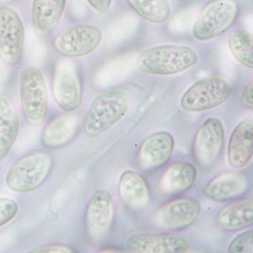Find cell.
<instances>
[{"instance_id":"1","label":"cell","mask_w":253,"mask_h":253,"mask_svg":"<svg viewBox=\"0 0 253 253\" xmlns=\"http://www.w3.org/2000/svg\"><path fill=\"white\" fill-rule=\"evenodd\" d=\"M131 97L125 89L105 90L90 104L83 118L86 135L97 136L124 118L129 108Z\"/></svg>"},{"instance_id":"2","label":"cell","mask_w":253,"mask_h":253,"mask_svg":"<svg viewBox=\"0 0 253 253\" xmlns=\"http://www.w3.org/2000/svg\"><path fill=\"white\" fill-rule=\"evenodd\" d=\"M197 62L198 55L192 48L165 44L144 49L137 57L136 66L145 73L170 76L190 69Z\"/></svg>"},{"instance_id":"3","label":"cell","mask_w":253,"mask_h":253,"mask_svg":"<svg viewBox=\"0 0 253 253\" xmlns=\"http://www.w3.org/2000/svg\"><path fill=\"white\" fill-rule=\"evenodd\" d=\"M53 166L51 155L39 151L18 159L11 167L5 183L11 190L18 193L32 192L47 179Z\"/></svg>"},{"instance_id":"4","label":"cell","mask_w":253,"mask_h":253,"mask_svg":"<svg viewBox=\"0 0 253 253\" xmlns=\"http://www.w3.org/2000/svg\"><path fill=\"white\" fill-rule=\"evenodd\" d=\"M20 98L22 112L28 124H42L48 108L47 89L42 71L28 66L20 77Z\"/></svg>"},{"instance_id":"5","label":"cell","mask_w":253,"mask_h":253,"mask_svg":"<svg viewBox=\"0 0 253 253\" xmlns=\"http://www.w3.org/2000/svg\"><path fill=\"white\" fill-rule=\"evenodd\" d=\"M238 13L235 0H214L202 9L192 28V35L201 42L220 36L233 26Z\"/></svg>"},{"instance_id":"6","label":"cell","mask_w":253,"mask_h":253,"mask_svg":"<svg viewBox=\"0 0 253 253\" xmlns=\"http://www.w3.org/2000/svg\"><path fill=\"white\" fill-rule=\"evenodd\" d=\"M233 88L230 83L219 76L202 79L192 84L181 98V107L187 112H202L224 104Z\"/></svg>"},{"instance_id":"7","label":"cell","mask_w":253,"mask_h":253,"mask_svg":"<svg viewBox=\"0 0 253 253\" xmlns=\"http://www.w3.org/2000/svg\"><path fill=\"white\" fill-rule=\"evenodd\" d=\"M224 126L218 119H208L201 126L193 141L195 161L204 169L214 167L221 156L224 145Z\"/></svg>"},{"instance_id":"8","label":"cell","mask_w":253,"mask_h":253,"mask_svg":"<svg viewBox=\"0 0 253 253\" xmlns=\"http://www.w3.org/2000/svg\"><path fill=\"white\" fill-rule=\"evenodd\" d=\"M102 38L101 30L95 25H76L59 34L54 47L58 53L66 57L87 56L98 47Z\"/></svg>"},{"instance_id":"9","label":"cell","mask_w":253,"mask_h":253,"mask_svg":"<svg viewBox=\"0 0 253 253\" xmlns=\"http://www.w3.org/2000/svg\"><path fill=\"white\" fill-rule=\"evenodd\" d=\"M23 22L16 11L0 7V56L8 64L19 61L25 45Z\"/></svg>"},{"instance_id":"10","label":"cell","mask_w":253,"mask_h":253,"mask_svg":"<svg viewBox=\"0 0 253 253\" xmlns=\"http://www.w3.org/2000/svg\"><path fill=\"white\" fill-rule=\"evenodd\" d=\"M201 213L199 202L191 198L170 201L154 216L155 226L167 230H180L192 225Z\"/></svg>"},{"instance_id":"11","label":"cell","mask_w":253,"mask_h":253,"mask_svg":"<svg viewBox=\"0 0 253 253\" xmlns=\"http://www.w3.org/2000/svg\"><path fill=\"white\" fill-rule=\"evenodd\" d=\"M53 93L58 105L66 112H73L82 104L80 81L73 65L66 60L60 62L56 67Z\"/></svg>"},{"instance_id":"12","label":"cell","mask_w":253,"mask_h":253,"mask_svg":"<svg viewBox=\"0 0 253 253\" xmlns=\"http://www.w3.org/2000/svg\"><path fill=\"white\" fill-rule=\"evenodd\" d=\"M114 199L108 191L98 189L87 203L86 228L91 238L100 240L110 230L114 217Z\"/></svg>"},{"instance_id":"13","label":"cell","mask_w":253,"mask_h":253,"mask_svg":"<svg viewBox=\"0 0 253 253\" xmlns=\"http://www.w3.org/2000/svg\"><path fill=\"white\" fill-rule=\"evenodd\" d=\"M174 145V138L168 131L151 134L140 146L138 155L140 166L146 170L160 169L170 159Z\"/></svg>"},{"instance_id":"14","label":"cell","mask_w":253,"mask_h":253,"mask_svg":"<svg viewBox=\"0 0 253 253\" xmlns=\"http://www.w3.org/2000/svg\"><path fill=\"white\" fill-rule=\"evenodd\" d=\"M126 247L136 253H179L189 249V243L177 234H141L129 237Z\"/></svg>"},{"instance_id":"15","label":"cell","mask_w":253,"mask_h":253,"mask_svg":"<svg viewBox=\"0 0 253 253\" xmlns=\"http://www.w3.org/2000/svg\"><path fill=\"white\" fill-rule=\"evenodd\" d=\"M253 155V121L249 117L242 120L230 135L227 158L230 166L241 169L248 165Z\"/></svg>"},{"instance_id":"16","label":"cell","mask_w":253,"mask_h":253,"mask_svg":"<svg viewBox=\"0 0 253 253\" xmlns=\"http://www.w3.org/2000/svg\"><path fill=\"white\" fill-rule=\"evenodd\" d=\"M250 189V180L240 172H227L215 176L205 187V194L212 200L227 202L244 196Z\"/></svg>"},{"instance_id":"17","label":"cell","mask_w":253,"mask_h":253,"mask_svg":"<svg viewBox=\"0 0 253 253\" xmlns=\"http://www.w3.org/2000/svg\"><path fill=\"white\" fill-rule=\"evenodd\" d=\"M197 169L187 161H179L167 168L160 179L159 189L165 196L184 193L194 184Z\"/></svg>"},{"instance_id":"18","label":"cell","mask_w":253,"mask_h":253,"mask_svg":"<svg viewBox=\"0 0 253 253\" xmlns=\"http://www.w3.org/2000/svg\"><path fill=\"white\" fill-rule=\"evenodd\" d=\"M19 120L13 100L6 94L0 96V161L13 147L19 133Z\"/></svg>"},{"instance_id":"19","label":"cell","mask_w":253,"mask_h":253,"mask_svg":"<svg viewBox=\"0 0 253 253\" xmlns=\"http://www.w3.org/2000/svg\"><path fill=\"white\" fill-rule=\"evenodd\" d=\"M217 224L227 232L239 231L253 224V199L235 201L220 209L217 216Z\"/></svg>"},{"instance_id":"20","label":"cell","mask_w":253,"mask_h":253,"mask_svg":"<svg viewBox=\"0 0 253 253\" xmlns=\"http://www.w3.org/2000/svg\"><path fill=\"white\" fill-rule=\"evenodd\" d=\"M66 0H34L32 22L37 32L46 36L54 31L60 22Z\"/></svg>"},{"instance_id":"21","label":"cell","mask_w":253,"mask_h":253,"mask_svg":"<svg viewBox=\"0 0 253 253\" xmlns=\"http://www.w3.org/2000/svg\"><path fill=\"white\" fill-rule=\"evenodd\" d=\"M79 127V119L73 114L58 116L50 120L43 131L42 144L46 148H62L74 138Z\"/></svg>"},{"instance_id":"22","label":"cell","mask_w":253,"mask_h":253,"mask_svg":"<svg viewBox=\"0 0 253 253\" xmlns=\"http://www.w3.org/2000/svg\"><path fill=\"white\" fill-rule=\"evenodd\" d=\"M119 193L127 206L141 209L149 200V189L145 179L134 171L123 173L119 181Z\"/></svg>"},{"instance_id":"23","label":"cell","mask_w":253,"mask_h":253,"mask_svg":"<svg viewBox=\"0 0 253 253\" xmlns=\"http://www.w3.org/2000/svg\"><path fill=\"white\" fill-rule=\"evenodd\" d=\"M134 11L151 23L167 22L171 15L169 0H127Z\"/></svg>"},{"instance_id":"24","label":"cell","mask_w":253,"mask_h":253,"mask_svg":"<svg viewBox=\"0 0 253 253\" xmlns=\"http://www.w3.org/2000/svg\"><path fill=\"white\" fill-rule=\"evenodd\" d=\"M228 46L232 54L246 67H253V35L245 31L233 32L228 38Z\"/></svg>"},{"instance_id":"25","label":"cell","mask_w":253,"mask_h":253,"mask_svg":"<svg viewBox=\"0 0 253 253\" xmlns=\"http://www.w3.org/2000/svg\"><path fill=\"white\" fill-rule=\"evenodd\" d=\"M253 230H247L238 234L229 244L227 251L230 253H253Z\"/></svg>"},{"instance_id":"26","label":"cell","mask_w":253,"mask_h":253,"mask_svg":"<svg viewBox=\"0 0 253 253\" xmlns=\"http://www.w3.org/2000/svg\"><path fill=\"white\" fill-rule=\"evenodd\" d=\"M18 206L13 199L0 198V227L11 221L18 214Z\"/></svg>"},{"instance_id":"27","label":"cell","mask_w":253,"mask_h":253,"mask_svg":"<svg viewBox=\"0 0 253 253\" xmlns=\"http://www.w3.org/2000/svg\"><path fill=\"white\" fill-rule=\"evenodd\" d=\"M30 253H70L73 251L69 247H64V246L59 245H48L43 246V247H38L35 250H32Z\"/></svg>"},{"instance_id":"28","label":"cell","mask_w":253,"mask_h":253,"mask_svg":"<svg viewBox=\"0 0 253 253\" xmlns=\"http://www.w3.org/2000/svg\"><path fill=\"white\" fill-rule=\"evenodd\" d=\"M90 6L100 13H107L110 9L112 0H87Z\"/></svg>"},{"instance_id":"29","label":"cell","mask_w":253,"mask_h":253,"mask_svg":"<svg viewBox=\"0 0 253 253\" xmlns=\"http://www.w3.org/2000/svg\"><path fill=\"white\" fill-rule=\"evenodd\" d=\"M253 82L252 80L246 86L244 92L242 94V102L246 107L250 110H253Z\"/></svg>"},{"instance_id":"30","label":"cell","mask_w":253,"mask_h":253,"mask_svg":"<svg viewBox=\"0 0 253 253\" xmlns=\"http://www.w3.org/2000/svg\"><path fill=\"white\" fill-rule=\"evenodd\" d=\"M9 1H11V0H0L1 2H9Z\"/></svg>"}]
</instances>
